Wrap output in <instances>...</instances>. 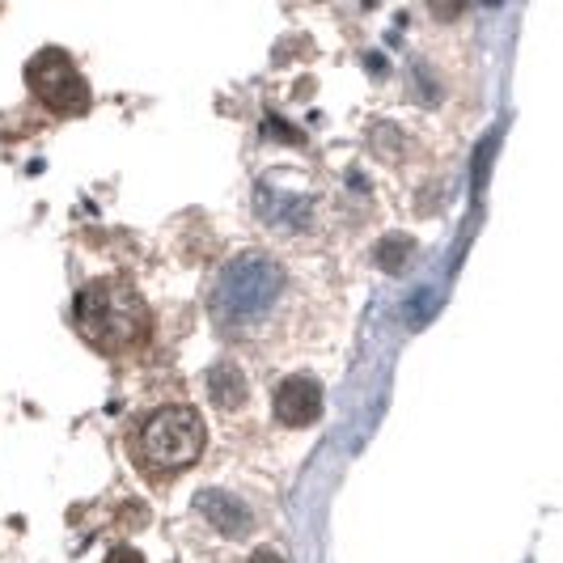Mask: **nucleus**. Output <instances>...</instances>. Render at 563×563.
<instances>
[{"label":"nucleus","instance_id":"f257e3e1","mask_svg":"<svg viewBox=\"0 0 563 563\" xmlns=\"http://www.w3.org/2000/svg\"><path fill=\"white\" fill-rule=\"evenodd\" d=\"M284 292H288V276H284V267L272 254H238L212 280L208 313H212L221 335L251 339L284 306Z\"/></svg>","mask_w":563,"mask_h":563},{"label":"nucleus","instance_id":"f03ea898","mask_svg":"<svg viewBox=\"0 0 563 563\" xmlns=\"http://www.w3.org/2000/svg\"><path fill=\"white\" fill-rule=\"evenodd\" d=\"M73 322L89 347L107 356H128L148 343L153 335V313L144 297L128 280H89L73 301Z\"/></svg>","mask_w":563,"mask_h":563},{"label":"nucleus","instance_id":"7ed1b4c3","mask_svg":"<svg viewBox=\"0 0 563 563\" xmlns=\"http://www.w3.org/2000/svg\"><path fill=\"white\" fill-rule=\"evenodd\" d=\"M203 420L196 407H157L148 420L141 423L136 441H132V457L148 479H174L183 471H191L203 453Z\"/></svg>","mask_w":563,"mask_h":563},{"label":"nucleus","instance_id":"20e7f679","mask_svg":"<svg viewBox=\"0 0 563 563\" xmlns=\"http://www.w3.org/2000/svg\"><path fill=\"white\" fill-rule=\"evenodd\" d=\"M26 85L47 111L64 114V119H68V114H85L89 111V102H93V93H89V81L81 77V68L64 56V52H56V47H47V52H38V56L30 59Z\"/></svg>","mask_w":563,"mask_h":563},{"label":"nucleus","instance_id":"39448f33","mask_svg":"<svg viewBox=\"0 0 563 563\" xmlns=\"http://www.w3.org/2000/svg\"><path fill=\"white\" fill-rule=\"evenodd\" d=\"M322 416V386L310 373H292L276 386V420L284 428H310Z\"/></svg>","mask_w":563,"mask_h":563},{"label":"nucleus","instance_id":"423d86ee","mask_svg":"<svg viewBox=\"0 0 563 563\" xmlns=\"http://www.w3.org/2000/svg\"><path fill=\"white\" fill-rule=\"evenodd\" d=\"M196 508L212 521V530H221L225 538H246L254 530L251 508L242 505L238 496H229V492H199Z\"/></svg>","mask_w":563,"mask_h":563},{"label":"nucleus","instance_id":"0eeeda50","mask_svg":"<svg viewBox=\"0 0 563 563\" xmlns=\"http://www.w3.org/2000/svg\"><path fill=\"white\" fill-rule=\"evenodd\" d=\"M254 208H258V217H263L267 225H276V229H306L310 225V196H284V191L272 187V183H263V187H258Z\"/></svg>","mask_w":563,"mask_h":563},{"label":"nucleus","instance_id":"6e6552de","mask_svg":"<svg viewBox=\"0 0 563 563\" xmlns=\"http://www.w3.org/2000/svg\"><path fill=\"white\" fill-rule=\"evenodd\" d=\"M208 390H212V402L221 411H233V407L246 402V377L233 361H221V365L208 368Z\"/></svg>","mask_w":563,"mask_h":563},{"label":"nucleus","instance_id":"1a4fd4ad","mask_svg":"<svg viewBox=\"0 0 563 563\" xmlns=\"http://www.w3.org/2000/svg\"><path fill=\"white\" fill-rule=\"evenodd\" d=\"M471 0H428V9L441 18V22H453V18H462V9H466Z\"/></svg>","mask_w":563,"mask_h":563},{"label":"nucleus","instance_id":"9d476101","mask_svg":"<svg viewBox=\"0 0 563 563\" xmlns=\"http://www.w3.org/2000/svg\"><path fill=\"white\" fill-rule=\"evenodd\" d=\"M102 563H144V555L136 551V547H114V551Z\"/></svg>","mask_w":563,"mask_h":563},{"label":"nucleus","instance_id":"9b49d317","mask_svg":"<svg viewBox=\"0 0 563 563\" xmlns=\"http://www.w3.org/2000/svg\"><path fill=\"white\" fill-rule=\"evenodd\" d=\"M251 563H284V555L280 551H272V547H258L251 555Z\"/></svg>","mask_w":563,"mask_h":563}]
</instances>
